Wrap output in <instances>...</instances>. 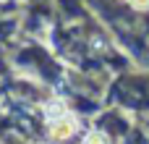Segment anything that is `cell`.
<instances>
[{
    "mask_svg": "<svg viewBox=\"0 0 149 144\" xmlns=\"http://www.w3.org/2000/svg\"><path fill=\"white\" fill-rule=\"evenodd\" d=\"M86 144H110V142H107V136H105V134L94 131V134H92V136L86 139Z\"/></svg>",
    "mask_w": 149,
    "mask_h": 144,
    "instance_id": "obj_2",
    "label": "cell"
},
{
    "mask_svg": "<svg viewBox=\"0 0 149 144\" xmlns=\"http://www.w3.org/2000/svg\"><path fill=\"white\" fill-rule=\"evenodd\" d=\"M134 3H136V5H141V8H144V5H149V0H134Z\"/></svg>",
    "mask_w": 149,
    "mask_h": 144,
    "instance_id": "obj_3",
    "label": "cell"
},
{
    "mask_svg": "<svg viewBox=\"0 0 149 144\" xmlns=\"http://www.w3.org/2000/svg\"><path fill=\"white\" fill-rule=\"evenodd\" d=\"M47 121H50V129H52V134H55V136H68V134L76 129V118H73V115H68L63 108L50 110Z\"/></svg>",
    "mask_w": 149,
    "mask_h": 144,
    "instance_id": "obj_1",
    "label": "cell"
}]
</instances>
